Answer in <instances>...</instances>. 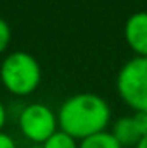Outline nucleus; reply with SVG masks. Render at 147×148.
<instances>
[{"instance_id":"f257e3e1","label":"nucleus","mask_w":147,"mask_h":148,"mask_svg":"<svg viewBox=\"0 0 147 148\" xmlns=\"http://www.w3.org/2000/svg\"><path fill=\"white\" fill-rule=\"evenodd\" d=\"M111 119V107L97 93H76L62 102L57 112L61 129L73 138H87L104 131Z\"/></svg>"},{"instance_id":"f03ea898","label":"nucleus","mask_w":147,"mask_h":148,"mask_svg":"<svg viewBox=\"0 0 147 148\" xmlns=\"http://www.w3.org/2000/svg\"><path fill=\"white\" fill-rule=\"evenodd\" d=\"M0 79L10 93L28 95L35 91L40 84L42 79L40 62L30 52L16 50L2 60Z\"/></svg>"},{"instance_id":"7ed1b4c3","label":"nucleus","mask_w":147,"mask_h":148,"mask_svg":"<svg viewBox=\"0 0 147 148\" xmlns=\"http://www.w3.org/2000/svg\"><path fill=\"white\" fill-rule=\"evenodd\" d=\"M116 88L121 98L137 110L147 112V57L128 59L116 77Z\"/></svg>"},{"instance_id":"20e7f679","label":"nucleus","mask_w":147,"mask_h":148,"mask_svg":"<svg viewBox=\"0 0 147 148\" xmlns=\"http://www.w3.org/2000/svg\"><path fill=\"white\" fill-rule=\"evenodd\" d=\"M57 114L45 103H30L19 114V127L33 143H43L57 131Z\"/></svg>"},{"instance_id":"39448f33","label":"nucleus","mask_w":147,"mask_h":148,"mask_svg":"<svg viewBox=\"0 0 147 148\" xmlns=\"http://www.w3.org/2000/svg\"><path fill=\"white\" fill-rule=\"evenodd\" d=\"M125 38L137 55L147 57V10L133 12L125 23Z\"/></svg>"},{"instance_id":"423d86ee","label":"nucleus","mask_w":147,"mask_h":148,"mask_svg":"<svg viewBox=\"0 0 147 148\" xmlns=\"http://www.w3.org/2000/svg\"><path fill=\"white\" fill-rule=\"evenodd\" d=\"M112 136L121 143V147H128V145H137L139 140L142 138L132 115H125L119 117L114 124H112Z\"/></svg>"},{"instance_id":"0eeeda50","label":"nucleus","mask_w":147,"mask_h":148,"mask_svg":"<svg viewBox=\"0 0 147 148\" xmlns=\"http://www.w3.org/2000/svg\"><path fill=\"white\" fill-rule=\"evenodd\" d=\"M78 148H123L121 143L112 136L111 131H99L92 136H87L80 141Z\"/></svg>"},{"instance_id":"6e6552de","label":"nucleus","mask_w":147,"mask_h":148,"mask_svg":"<svg viewBox=\"0 0 147 148\" xmlns=\"http://www.w3.org/2000/svg\"><path fill=\"white\" fill-rule=\"evenodd\" d=\"M78 145L80 143L76 141V138H73L68 133H64L62 129H57L49 140H45L42 143L43 148H78Z\"/></svg>"},{"instance_id":"1a4fd4ad","label":"nucleus","mask_w":147,"mask_h":148,"mask_svg":"<svg viewBox=\"0 0 147 148\" xmlns=\"http://www.w3.org/2000/svg\"><path fill=\"white\" fill-rule=\"evenodd\" d=\"M9 43H10V26L3 17H0V53L9 47Z\"/></svg>"},{"instance_id":"9d476101","label":"nucleus","mask_w":147,"mask_h":148,"mask_svg":"<svg viewBox=\"0 0 147 148\" xmlns=\"http://www.w3.org/2000/svg\"><path fill=\"white\" fill-rule=\"evenodd\" d=\"M133 122L140 133V136H146L147 134V112L146 110H137L133 115Z\"/></svg>"},{"instance_id":"9b49d317","label":"nucleus","mask_w":147,"mask_h":148,"mask_svg":"<svg viewBox=\"0 0 147 148\" xmlns=\"http://www.w3.org/2000/svg\"><path fill=\"white\" fill-rule=\"evenodd\" d=\"M0 148H17V147H16V141L12 140V136L0 131Z\"/></svg>"},{"instance_id":"f8f14e48","label":"nucleus","mask_w":147,"mask_h":148,"mask_svg":"<svg viewBox=\"0 0 147 148\" xmlns=\"http://www.w3.org/2000/svg\"><path fill=\"white\" fill-rule=\"evenodd\" d=\"M5 121H7V110H5L3 103L0 102V131H2V127H3V124H5Z\"/></svg>"},{"instance_id":"ddd939ff","label":"nucleus","mask_w":147,"mask_h":148,"mask_svg":"<svg viewBox=\"0 0 147 148\" xmlns=\"http://www.w3.org/2000/svg\"><path fill=\"white\" fill-rule=\"evenodd\" d=\"M135 148H147V134H146V136H142V138L139 140V143L135 145Z\"/></svg>"},{"instance_id":"4468645a","label":"nucleus","mask_w":147,"mask_h":148,"mask_svg":"<svg viewBox=\"0 0 147 148\" xmlns=\"http://www.w3.org/2000/svg\"><path fill=\"white\" fill-rule=\"evenodd\" d=\"M31 148H43V147H42V143H33V147Z\"/></svg>"}]
</instances>
